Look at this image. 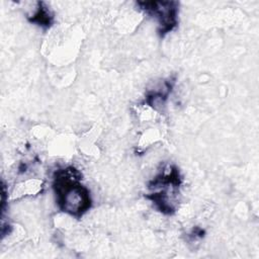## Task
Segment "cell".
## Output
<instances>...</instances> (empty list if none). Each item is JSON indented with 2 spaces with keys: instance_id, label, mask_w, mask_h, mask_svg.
Segmentation results:
<instances>
[{
  "instance_id": "cell-3",
  "label": "cell",
  "mask_w": 259,
  "mask_h": 259,
  "mask_svg": "<svg viewBox=\"0 0 259 259\" xmlns=\"http://www.w3.org/2000/svg\"><path fill=\"white\" fill-rule=\"evenodd\" d=\"M29 16H31V18L29 19L31 22H34L41 26H50L53 20V15L51 11L47 6H45L42 2H37L36 11Z\"/></svg>"
},
{
  "instance_id": "cell-2",
  "label": "cell",
  "mask_w": 259,
  "mask_h": 259,
  "mask_svg": "<svg viewBox=\"0 0 259 259\" xmlns=\"http://www.w3.org/2000/svg\"><path fill=\"white\" fill-rule=\"evenodd\" d=\"M141 8L153 15L160 26L163 34L171 31L177 23V3L176 2H140Z\"/></svg>"
},
{
  "instance_id": "cell-1",
  "label": "cell",
  "mask_w": 259,
  "mask_h": 259,
  "mask_svg": "<svg viewBox=\"0 0 259 259\" xmlns=\"http://www.w3.org/2000/svg\"><path fill=\"white\" fill-rule=\"evenodd\" d=\"M80 179L79 172L69 167L56 172L53 184L60 209L76 218L82 217L91 206L90 192Z\"/></svg>"
}]
</instances>
